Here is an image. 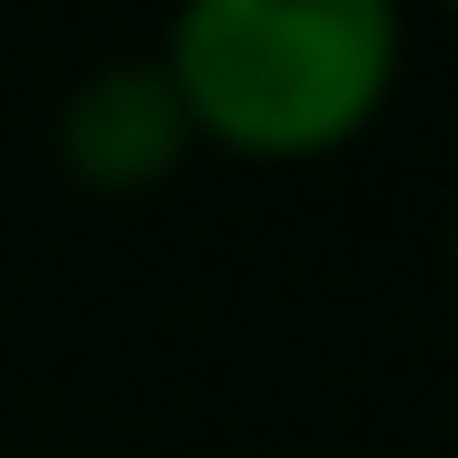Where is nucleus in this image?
I'll list each match as a JSON object with an SVG mask.
<instances>
[{
  "mask_svg": "<svg viewBox=\"0 0 458 458\" xmlns=\"http://www.w3.org/2000/svg\"><path fill=\"white\" fill-rule=\"evenodd\" d=\"M162 72L198 153L333 162L404 81V0H171Z\"/></svg>",
  "mask_w": 458,
  "mask_h": 458,
  "instance_id": "f257e3e1",
  "label": "nucleus"
},
{
  "mask_svg": "<svg viewBox=\"0 0 458 458\" xmlns=\"http://www.w3.org/2000/svg\"><path fill=\"white\" fill-rule=\"evenodd\" d=\"M189 153H198V126H189L162 55L90 64L55 108V162L90 198H153L189 171Z\"/></svg>",
  "mask_w": 458,
  "mask_h": 458,
  "instance_id": "f03ea898",
  "label": "nucleus"
},
{
  "mask_svg": "<svg viewBox=\"0 0 458 458\" xmlns=\"http://www.w3.org/2000/svg\"><path fill=\"white\" fill-rule=\"evenodd\" d=\"M449 288H458V207H449Z\"/></svg>",
  "mask_w": 458,
  "mask_h": 458,
  "instance_id": "7ed1b4c3",
  "label": "nucleus"
},
{
  "mask_svg": "<svg viewBox=\"0 0 458 458\" xmlns=\"http://www.w3.org/2000/svg\"><path fill=\"white\" fill-rule=\"evenodd\" d=\"M440 10H449V19H458V0H440Z\"/></svg>",
  "mask_w": 458,
  "mask_h": 458,
  "instance_id": "20e7f679",
  "label": "nucleus"
}]
</instances>
